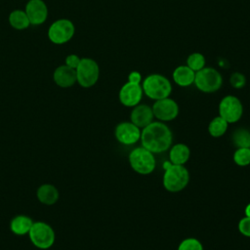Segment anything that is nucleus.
<instances>
[{
    "instance_id": "obj_28",
    "label": "nucleus",
    "mask_w": 250,
    "mask_h": 250,
    "mask_svg": "<svg viewBox=\"0 0 250 250\" xmlns=\"http://www.w3.org/2000/svg\"><path fill=\"white\" fill-rule=\"evenodd\" d=\"M80 60H81V59H80L77 55H74V54L68 55V56L66 57V59H65V64H66L67 66L71 67V68L76 69V67L78 66V64H79V62H80Z\"/></svg>"
},
{
    "instance_id": "obj_23",
    "label": "nucleus",
    "mask_w": 250,
    "mask_h": 250,
    "mask_svg": "<svg viewBox=\"0 0 250 250\" xmlns=\"http://www.w3.org/2000/svg\"><path fill=\"white\" fill-rule=\"evenodd\" d=\"M232 143L238 147H250V132L247 129H236L232 134Z\"/></svg>"
},
{
    "instance_id": "obj_13",
    "label": "nucleus",
    "mask_w": 250,
    "mask_h": 250,
    "mask_svg": "<svg viewBox=\"0 0 250 250\" xmlns=\"http://www.w3.org/2000/svg\"><path fill=\"white\" fill-rule=\"evenodd\" d=\"M25 14L31 24L38 25L43 23L48 16V9L42 0H29L25 7Z\"/></svg>"
},
{
    "instance_id": "obj_19",
    "label": "nucleus",
    "mask_w": 250,
    "mask_h": 250,
    "mask_svg": "<svg viewBox=\"0 0 250 250\" xmlns=\"http://www.w3.org/2000/svg\"><path fill=\"white\" fill-rule=\"evenodd\" d=\"M33 221L31 218L25 215H18L14 217L10 223V229L13 233L17 235L28 234Z\"/></svg>"
},
{
    "instance_id": "obj_16",
    "label": "nucleus",
    "mask_w": 250,
    "mask_h": 250,
    "mask_svg": "<svg viewBox=\"0 0 250 250\" xmlns=\"http://www.w3.org/2000/svg\"><path fill=\"white\" fill-rule=\"evenodd\" d=\"M173 81L180 87H188L194 83L195 71L187 64L178 65L172 72Z\"/></svg>"
},
{
    "instance_id": "obj_5",
    "label": "nucleus",
    "mask_w": 250,
    "mask_h": 250,
    "mask_svg": "<svg viewBox=\"0 0 250 250\" xmlns=\"http://www.w3.org/2000/svg\"><path fill=\"white\" fill-rule=\"evenodd\" d=\"M129 164L131 168L141 175H148L154 171L156 162L151 151L139 146L134 148L129 154Z\"/></svg>"
},
{
    "instance_id": "obj_4",
    "label": "nucleus",
    "mask_w": 250,
    "mask_h": 250,
    "mask_svg": "<svg viewBox=\"0 0 250 250\" xmlns=\"http://www.w3.org/2000/svg\"><path fill=\"white\" fill-rule=\"evenodd\" d=\"M195 87L202 93H215L223 85V76L219 70L211 66H205L195 72Z\"/></svg>"
},
{
    "instance_id": "obj_26",
    "label": "nucleus",
    "mask_w": 250,
    "mask_h": 250,
    "mask_svg": "<svg viewBox=\"0 0 250 250\" xmlns=\"http://www.w3.org/2000/svg\"><path fill=\"white\" fill-rule=\"evenodd\" d=\"M229 83L234 89H242L246 85V76L238 71L231 73L229 77Z\"/></svg>"
},
{
    "instance_id": "obj_1",
    "label": "nucleus",
    "mask_w": 250,
    "mask_h": 250,
    "mask_svg": "<svg viewBox=\"0 0 250 250\" xmlns=\"http://www.w3.org/2000/svg\"><path fill=\"white\" fill-rule=\"evenodd\" d=\"M142 146L154 153L168 150L173 142V134L170 128L162 121H152L141 132Z\"/></svg>"
},
{
    "instance_id": "obj_14",
    "label": "nucleus",
    "mask_w": 250,
    "mask_h": 250,
    "mask_svg": "<svg viewBox=\"0 0 250 250\" xmlns=\"http://www.w3.org/2000/svg\"><path fill=\"white\" fill-rule=\"evenodd\" d=\"M153 118L154 115L151 106L145 104H139L134 106L130 114V121L140 129L150 124L153 121Z\"/></svg>"
},
{
    "instance_id": "obj_8",
    "label": "nucleus",
    "mask_w": 250,
    "mask_h": 250,
    "mask_svg": "<svg viewBox=\"0 0 250 250\" xmlns=\"http://www.w3.org/2000/svg\"><path fill=\"white\" fill-rule=\"evenodd\" d=\"M219 116L224 118L229 124L237 122L243 114V105L241 101L233 96H225L219 104Z\"/></svg>"
},
{
    "instance_id": "obj_30",
    "label": "nucleus",
    "mask_w": 250,
    "mask_h": 250,
    "mask_svg": "<svg viewBox=\"0 0 250 250\" xmlns=\"http://www.w3.org/2000/svg\"><path fill=\"white\" fill-rule=\"evenodd\" d=\"M245 216L250 218V203H248L245 207Z\"/></svg>"
},
{
    "instance_id": "obj_25",
    "label": "nucleus",
    "mask_w": 250,
    "mask_h": 250,
    "mask_svg": "<svg viewBox=\"0 0 250 250\" xmlns=\"http://www.w3.org/2000/svg\"><path fill=\"white\" fill-rule=\"evenodd\" d=\"M178 250H203V246L197 238L188 237L181 241Z\"/></svg>"
},
{
    "instance_id": "obj_11",
    "label": "nucleus",
    "mask_w": 250,
    "mask_h": 250,
    "mask_svg": "<svg viewBox=\"0 0 250 250\" xmlns=\"http://www.w3.org/2000/svg\"><path fill=\"white\" fill-rule=\"evenodd\" d=\"M144 96L142 84L126 82L119 90L118 98L121 104L126 107H134L139 104Z\"/></svg>"
},
{
    "instance_id": "obj_7",
    "label": "nucleus",
    "mask_w": 250,
    "mask_h": 250,
    "mask_svg": "<svg viewBox=\"0 0 250 250\" xmlns=\"http://www.w3.org/2000/svg\"><path fill=\"white\" fill-rule=\"evenodd\" d=\"M75 70L76 81L83 88H90L94 86L100 76V67L98 62L90 58L81 59Z\"/></svg>"
},
{
    "instance_id": "obj_18",
    "label": "nucleus",
    "mask_w": 250,
    "mask_h": 250,
    "mask_svg": "<svg viewBox=\"0 0 250 250\" xmlns=\"http://www.w3.org/2000/svg\"><path fill=\"white\" fill-rule=\"evenodd\" d=\"M37 199L45 205H53L59 199L58 188L51 184L41 185L36 191Z\"/></svg>"
},
{
    "instance_id": "obj_6",
    "label": "nucleus",
    "mask_w": 250,
    "mask_h": 250,
    "mask_svg": "<svg viewBox=\"0 0 250 250\" xmlns=\"http://www.w3.org/2000/svg\"><path fill=\"white\" fill-rule=\"evenodd\" d=\"M28 235L32 244L39 249L52 247L56 238L53 228L45 222H33Z\"/></svg>"
},
{
    "instance_id": "obj_17",
    "label": "nucleus",
    "mask_w": 250,
    "mask_h": 250,
    "mask_svg": "<svg viewBox=\"0 0 250 250\" xmlns=\"http://www.w3.org/2000/svg\"><path fill=\"white\" fill-rule=\"evenodd\" d=\"M190 156L189 147L182 143L176 144L171 146L169 151V160L172 164L185 165Z\"/></svg>"
},
{
    "instance_id": "obj_9",
    "label": "nucleus",
    "mask_w": 250,
    "mask_h": 250,
    "mask_svg": "<svg viewBox=\"0 0 250 250\" xmlns=\"http://www.w3.org/2000/svg\"><path fill=\"white\" fill-rule=\"evenodd\" d=\"M73 23L65 19L54 21L48 30L49 39L55 44H63L69 41L74 34Z\"/></svg>"
},
{
    "instance_id": "obj_3",
    "label": "nucleus",
    "mask_w": 250,
    "mask_h": 250,
    "mask_svg": "<svg viewBox=\"0 0 250 250\" xmlns=\"http://www.w3.org/2000/svg\"><path fill=\"white\" fill-rule=\"evenodd\" d=\"M142 88L144 94L153 101L168 98L172 93L171 81L159 73H152L146 76L142 81Z\"/></svg>"
},
{
    "instance_id": "obj_21",
    "label": "nucleus",
    "mask_w": 250,
    "mask_h": 250,
    "mask_svg": "<svg viewBox=\"0 0 250 250\" xmlns=\"http://www.w3.org/2000/svg\"><path fill=\"white\" fill-rule=\"evenodd\" d=\"M9 21L10 24L16 29H24L30 24L27 15L21 10L13 11L9 16Z\"/></svg>"
},
{
    "instance_id": "obj_12",
    "label": "nucleus",
    "mask_w": 250,
    "mask_h": 250,
    "mask_svg": "<svg viewBox=\"0 0 250 250\" xmlns=\"http://www.w3.org/2000/svg\"><path fill=\"white\" fill-rule=\"evenodd\" d=\"M141 130L131 121H124L117 124L114 130V136L116 140L124 145H135L141 139Z\"/></svg>"
},
{
    "instance_id": "obj_20",
    "label": "nucleus",
    "mask_w": 250,
    "mask_h": 250,
    "mask_svg": "<svg viewBox=\"0 0 250 250\" xmlns=\"http://www.w3.org/2000/svg\"><path fill=\"white\" fill-rule=\"evenodd\" d=\"M228 127L229 123L224 118L218 115L210 121L208 125V132L212 137L220 138L223 135H225V133L228 130Z\"/></svg>"
},
{
    "instance_id": "obj_10",
    "label": "nucleus",
    "mask_w": 250,
    "mask_h": 250,
    "mask_svg": "<svg viewBox=\"0 0 250 250\" xmlns=\"http://www.w3.org/2000/svg\"><path fill=\"white\" fill-rule=\"evenodd\" d=\"M151 108L154 117L162 122L174 120L179 114V105L170 97L154 101Z\"/></svg>"
},
{
    "instance_id": "obj_27",
    "label": "nucleus",
    "mask_w": 250,
    "mask_h": 250,
    "mask_svg": "<svg viewBox=\"0 0 250 250\" xmlns=\"http://www.w3.org/2000/svg\"><path fill=\"white\" fill-rule=\"evenodd\" d=\"M238 230L244 236L250 237V218L244 217L238 222Z\"/></svg>"
},
{
    "instance_id": "obj_15",
    "label": "nucleus",
    "mask_w": 250,
    "mask_h": 250,
    "mask_svg": "<svg viewBox=\"0 0 250 250\" xmlns=\"http://www.w3.org/2000/svg\"><path fill=\"white\" fill-rule=\"evenodd\" d=\"M55 83L62 87V88H67L71 87L76 81V70L74 68H71L67 66L66 64L59 66L53 75Z\"/></svg>"
},
{
    "instance_id": "obj_24",
    "label": "nucleus",
    "mask_w": 250,
    "mask_h": 250,
    "mask_svg": "<svg viewBox=\"0 0 250 250\" xmlns=\"http://www.w3.org/2000/svg\"><path fill=\"white\" fill-rule=\"evenodd\" d=\"M233 161L238 166H248L250 164V147L236 148L233 153Z\"/></svg>"
},
{
    "instance_id": "obj_22",
    "label": "nucleus",
    "mask_w": 250,
    "mask_h": 250,
    "mask_svg": "<svg viewBox=\"0 0 250 250\" xmlns=\"http://www.w3.org/2000/svg\"><path fill=\"white\" fill-rule=\"evenodd\" d=\"M186 64L196 72L206 66V58L203 54L199 52H193L188 56Z\"/></svg>"
},
{
    "instance_id": "obj_29",
    "label": "nucleus",
    "mask_w": 250,
    "mask_h": 250,
    "mask_svg": "<svg viewBox=\"0 0 250 250\" xmlns=\"http://www.w3.org/2000/svg\"><path fill=\"white\" fill-rule=\"evenodd\" d=\"M142 81H143V77H142V74L139 71L133 70L128 74V82L136 83V84H142Z\"/></svg>"
},
{
    "instance_id": "obj_2",
    "label": "nucleus",
    "mask_w": 250,
    "mask_h": 250,
    "mask_svg": "<svg viewBox=\"0 0 250 250\" xmlns=\"http://www.w3.org/2000/svg\"><path fill=\"white\" fill-rule=\"evenodd\" d=\"M164 175L162 184L169 192H179L183 190L189 182L188 170L184 165L172 164L170 161L164 163Z\"/></svg>"
}]
</instances>
